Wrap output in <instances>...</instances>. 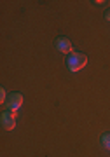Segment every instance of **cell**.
Instances as JSON below:
<instances>
[{
    "label": "cell",
    "instance_id": "cell-1",
    "mask_svg": "<svg viewBox=\"0 0 110 157\" xmlns=\"http://www.w3.org/2000/svg\"><path fill=\"white\" fill-rule=\"evenodd\" d=\"M86 63H88V56L82 54V52H77V51H73L70 56L66 58V67L70 72H79L81 68L86 67Z\"/></svg>",
    "mask_w": 110,
    "mask_h": 157
},
{
    "label": "cell",
    "instance_id": "cell-2",
    "mask_svg": "<svg viewBox=\"0 0 110 157\" xmlns=\"http://www.w3.org/2000/svg\"><path fill=\"white\" fill-rule=\"evenodd\" d=\"M23 105V96L19 94V93H11L9 94V98H7V107H9V112H14L16 113V110Z\"/></svg>",
    "mask_w": 110,
    "mask_h": 157
},
{
    "label": "cell",
    "instance_id": "cell-3",
    "mask_svg": "<svg viewBox=\"0 0 110 157\" xmlns=\"http://www.w3.org/2000/svg\"><path fill=\"white\" fill-rule=\"evenodd\" d=\"M0 122H2V128L7 129V131L14 129V126H16V115H14V112H4L2 117H0Z\"/></svg>",
    "mask_w": 110,
    "mask_h": 157
},
{
    "label": "cell",
    "instance_id": "cell-4",
    "mask_svg": "<svg viewBox=\"0 0 110 157\" xmlns=\"http://www.w3.org/2000/svg\"><path fill=\"white\" fill-rule=\"evenodd\" d=\"M56 49L60 51V52H63V54H72L73 51H72V42L66 37H60V39L56 40Z\"/></svg>",
    "mask_w": 110,
    "mask_h": 157
},
{
    "label": "cell",
    "instance_id": "cell-5",
    "mask_svg": "<svg viewBox=\"0 0 110 157\" xmlns=\"http://www.w3.org/2000/svg\"><path fill=\"white\" fill-rule=\"evenodd\" d=\"M101 143H103L105 148H108V150H110V135H108V133L101 136Z\"/></svg>",
    "mask_w": 110,
    "mask_h": 157
},
{
    "label": "cell",
    "instance_id": "cell-6",
    "mask_svg": "<svg viewBox=\"0 0 110 157\" xmlns=\"http://www.w3.org/2000/svg\"><path fill=\"white\" fill-rule=\"evenodd\" d=\"M7 94H6V89H0V101L2 103H7Z\"/></svg>",
    "mask_w": 110,
    "mask_h": 157
},
{
    "label": "cell",
    "instance_id": "cell-7",
    "mask_svg": "<svg viewBox=\"0 0 110 157\" xmlns=\"http://www.w3.org/2000/svg\"><path fill=\"white\" fill-rule=\"evenodd\" d=\"M105 17H107V19L110 21V11H107V12H105Z\"/></svg>",
    "mask_w": 110,
    "mask_h": 157
}]
</instances>
